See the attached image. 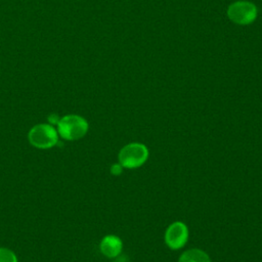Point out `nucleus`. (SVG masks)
Wrapping results in <instances>:
<instances>
[{"label": "nucleus", "instance_id": "1", "mask_svg": "<svg viewBox=\"0 0 262 262\" xmlns=\"http://www.w3.org/2000/svg\"><path fill=\"white\" fill-rule=\"evenodd\" d=\"M88 122L79 115H67L59 119L57 132L63 139L77 140L86 135Z\"/></svg>", "mask_w": 262, "mask_h": 262}, {"label": "nucleus", "instance_id": "2", "mask_svg": "<svg viewBox=\"0 0 262 262\" xmlns=\"http://www.w3.org/2000/svg\"><path fill=\"white\" fill-rule=\"evenodd\" d=\"M30 143L37 148H50L58 141V132L50 124L35 125L28 133Z\"/></svg>", "mask_w": 262, "mask_h": 262}, {"label": "nucleus", "instance_id": "3", "mask_svg": "<svg viewBox=\"0 0 262 262\" xmlns=\"http://www.w3.org/2000/svg\"><path fill=\"white\" fill-rule=\"evenodd\" d=\"M148 158V150L145 145L133 142L125 145L119 152V162L123 168L134 169L143 165Z\"/></svg>", "mask_w": 262, "mask_h": 262}, {"label": "nucleus", "instance_id": "4", "mask_svg": "<svg viewBox=\"0 0 262 262\" xmlns=\"http://www.w3.org/2000/svg\"><path fill=\"white\" fill-rule=\"evenodd\" d=\"M257 7L254 3L249 1H235L227 8L228 18L239 26H247L252 24L257 17Z\"/></svg>", "mask_w": 262, "mask_h": 262}, {"label": "nucleus", "instance_id": "5", "mask_svg": "<svg viewBox=\"0 0 262 262\" xmlns=\"http://www.w3.org/2000/svg\"><path fill=\"white\" fill-rule=\"evenodd\" d=\"M188 238V229L186 225L180 221H176L169 225L165 233V242L172 250L182 248Z\"/></svg>", "mask_w": 262, "mask_h": 262}, {"label": "nucleus", "instance_id": "6", "mask_svg": "<svg viewBox=\"0 0 262 262\" xmlns=\"http://www.w3.org/2000/svg\"><path fill=\"white\" fill-rule=\"evenodd\" d=\"M100 251L107 258H116L122 251V241L113 234L104 236L100 242Z\"/></svg>", "mask_w": 262, "mask_h": 262}, {"label": "nucleus", "instance_id": "7", "mask_svg": "<svg viewBox=\"0 0 262 262\" xmlns=\"http://www.w3.org/2000/svg\"><path fill=\"white\" fill-rule=\"evenodd\" d=\"M178 262H211V260L204 251L190 249L181 254Z\"/></svg>", "mask_w": 262, "mask_h": 262}, {"label": "nucleus", "instance_id": "8", "mask_svg": "<svg viewBox=\"0 0 262 262\" xmlns=\"http://www.w3.org/2000/svg\"><path fill=\"white\" fill-rule=\"evenodd\" d=\"M0 262H18L16 255L7 248H0Z\"/></svg>", "mask_w": 262, "mask_h": 262}, {"label": "nucleus", "instance_id": "9", "mask_svg": "<svg viewBox=\"0 0 262 262\" xmlns=\"http://www.w3.org/2000/svg\"><path fill=\"white\" fill-rule=\"evenodd\" d=\"M123 171V166L121 164H114L112 167H111V173L113 175H120Z\"/></svg>", "mask_w": 262, "mask_h": 262}, {"label": "nucleus", "instance_id": "10", "mask_svg": "<svg viewBox=\"0 0 262 262\" xmlns=\"http://www.w3.org/2000/svg\"><path fill=\"white\" fill-rule=\"evenodd\" d=\"M48 121H49L50 125H55V124L57 125V123H58V121H59V118H58L57 115L52 114V115H50V116L48 117Z\"/></svg>", "mask_w": 262, "mask_h": 262}]
</instances>
